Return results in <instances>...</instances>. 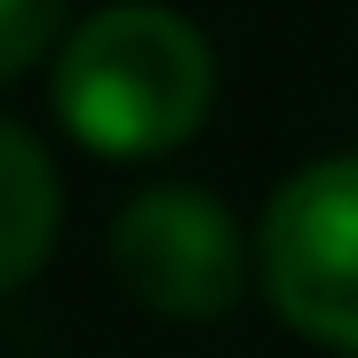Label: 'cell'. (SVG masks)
Returning a JSON list of instances; mask_svg holds the SVG:
<instances>
[{
    "mask_svg": "<svg viewBox=\"0 0 358 358\" xmlns=\"http://www.w3.org/2000/svg\"><path fill=\"white\" fill-rule=\"evenodd\" d=\"M215 103V56L192 16L159 0H120L64 32L48 80V112L64 120L96 159H159L207 120Z\"/></svg>",
    "mask_w": 358,
    "mask_h": 358,
    "instance_id": "obj_1",
    "label": "cell"
},
{
    "mask_svg": "<svg viewBox=\"0 0 358 358\" xmlns=\"http://www.w3.org/2000/svg\"><path fill=\"white\" fill-rule=\"evenodd\" d=\"M255 271L303 343L358 358V152L310 159L271 192Z\"/></svg>",
    "mask_w": 358,
    "mask_h": 358,
    "instance_id": "obj_2",
    "label": "cell"
},
{
    "mask_svg": "<svg viewBox=\"0 0 358 358\" xmlns=\"http://www.w3.org/2000/svg\"><path fill=\"white\" fill-rule=\"evenodd\" d=\"M112 271L159 319H223L247 294V231L199 183H152L112 215Z\"/></svg>",
    "mask_w": 358,
    "mask_h": 358,
    "instance_id": "obj_3",
    "label": "cell"
},
{
    "mask_svg": "<svg viewBox=\"0 0 358 358\" xmlns=\"http://www.w3.org/2000/svg\"><path fill=\"white\" fill-rule=\"evenodd\" d=\"M0 167H8V263H0V287H32V271L48 263V239H56V167L24 120L0 128Z\"/></svg>",
    "mask_w": 358,
    "mask_h": 358,
    "instance_id": "obj_4",
    "label": "cell"
},
{
    "mask_svg": "<svg viewBox=\"0 0 358 358\" xmlns=\"http://www.w3.org/2000/svg\"><path fill=\"white\" fill-rule=\"evenodd\" d=\"M56 32H64V0H0V64H8V80L32 72Z\"/></svg>",
    "mask_w": 358,
    "mask_h": 358,
    "instance_id": "obj_5",
    "label": "cell"
}]
</instances>
